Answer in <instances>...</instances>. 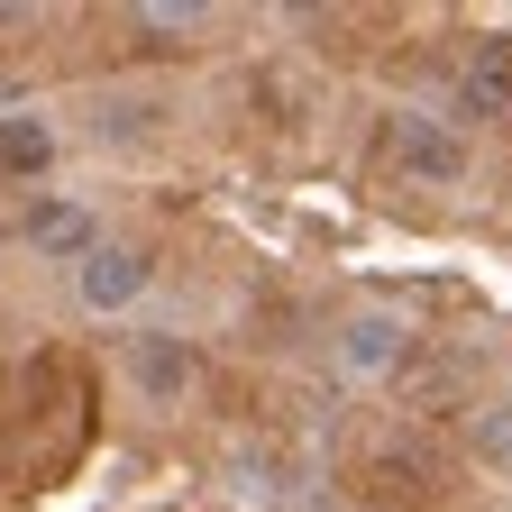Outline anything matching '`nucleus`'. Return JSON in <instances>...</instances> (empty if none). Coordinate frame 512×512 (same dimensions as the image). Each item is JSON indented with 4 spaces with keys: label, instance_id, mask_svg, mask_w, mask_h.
I'll use <instances>...</instances> for the list:
<instances>
[{
    "label": "nucleus",
    "instance_id": "1",
    "mask_svg": "<svg viewBox=\"0 0 512 512\" xmlns=\"http://www.w3.org/2000/svg\"><path fill=\"white\" fill-rule=\"evenodd\" d=\"M412 348H421V330H412L394 302H357V311L330 320V366H339L348 384H384V375H403Z\"/></svg>",
    "mask_w": 512,
    "mask_h": 512
},
{
    "label": "nucleus",
    "instance_id": "2",
    "mask_svg": "<svg viewBox=\"0 0 512 512\" xmlns=\"http://www.w3.org/2000/svg\"><path fill=\"white\" fill-rule=\"evenodd\" d=\"M119 375H128V394H138L147 412H183L192 394H202V339H183V330H128L119 339Z\"/></svg>",
    "mask_w": 512,
    "mask_h": 512
},
{
    "label": "nucleus",
    "instance_id": "3",
    "mask_svg": "<svg viewBox=\"0 0 512 512\" xmlns=\"http://www.w3.org/2000/svg\"><path fill=\"white\" fill-rule=\"evenodd\" d=\"M384 156H394V174L430 183V192H458L476 174V147H467V128L458 119H430V110H394L384 119Z\"/></svg>",
    "mask_w": 512,
    "mask_h": 512
},
{
    "label": "nucleus",
    "instance_id": "4",
    "mask_svg": "<svg viewBox=\"0 0 512 512\" xmlns=\"http://www.w3.org/2000/svg\"><path fill=\"white\" fill-rule=\"evenodd\" d=\"M156 284V266H147V247H119V238H92L83 256H74V293H83V311H138V293Z\"/></svg>",
    "mask_w": 512,
    "mask_h": 512
},
{
    "label": "nucleus",
    "instance_id": "5",
    "mask_svg": "<svg viewBox=\"0 0 512 512\" xmlns=\"http://www.w3.org/2000/svg\"><path fill=\"white\" fill-rule=\"evenodd\" d=\"M458 110L467 119H512V37H476L458 55Z\"/></svg>",
    "mask_w": 512,
    "mask_h": 512
},
{
    "label": "nucleus",
    "instance_id": "6",
    "mask_svg": "<svg viewBox=\"0 0 512 512\" xmlns=\"http://www.w3.org/2000/svg\"><path fill=\"white\" fill-rule=\"evenodd\" d=\"M92 238H101V220H92L83 202H64V192L28 202V220H19V247H37V256H83Z\"/></svg>",
    "mask_w": 512,
    "mask_h": 512
},
{
    "label": "nucleus",
    "instance_id": "7",
    "mask_svg": "<svg viewBox=\"0 0 512 512\" xmlns=\"http://www.w3.org/2000/svg\"><path fill=\"white\" fill-rule=\"evenodd\" d=\"M55 156H64L55 119H37V110L0 119V174H10V183H46V174H55Z\"/></svg>",
    "mask_w": 512,
    "mask_h": 512
},
{
    "label": "nucleus",
    "instance_id": "8",
    "mask_svg": "<svg viewBox=\"0 0 512 512\" xmlns=\"http://www.w3.org/2000/svg\"><path fill=\"white\" fill-rule=\"evenodd\" d=\"M220 476H229V494H238V503H256V512H275V503L293 494V476H284V458H275L266 439H238L229 458H220Z\"/></svg>",
    "mask_w": 512,
    "mask_h": 512
},
{
    "label": "nucleus",
    "instance_id": "9",
    "mask_svg": "<svg viewBox=\"0 0 512 512\" xmlns=\"http://www.w3.org/2000/svg\"><path fill=\"white\" fill-rule=\"evenodd\" d=\"M156 119H165V101H156V92H110V101H101V119H92V138H101V147H138Z\"/></svg>",
    "mask_w": 512,
    "mask_h": 512
},
{
    "label": "nucleus",
    "instance_id": "10",
    "mask_svg": "<svg viewBox=\"0 0 512 512\" xmlns=\"http://www.w3.org/2000/svg\"><path fill=\"white\" fill-rule=\"evenodd\" d=\"M467 448H476V467L512 476V394H494V403L467 412Z\"/></svg>",
    "mask_w": 512,
    "mask_h": 512
},
{
    "label": "nucleus",
    "instance_id": "11",
    "mask_svg": "<svg viewBox=\"0 0 512 512\" xmlns=\"http://www.w3.org/2000/svg\"><path fill=\"white\" fill-rule=\"evenodd\" d=\"M128 28H138V37H156V55H183L192 37H202V28H211V10H192V0H183V10H174V0H156V10H138V19H128Z\"/></svg>",
    "mask_w": 512,
    "mask_h": 512
}]
</instances>
